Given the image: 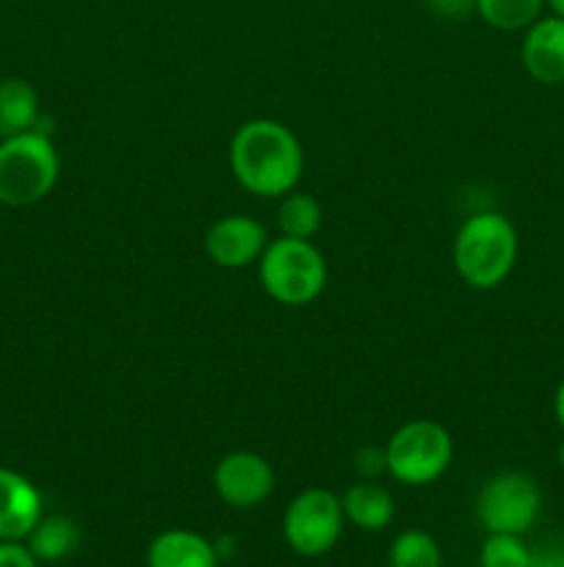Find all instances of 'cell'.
Here are the masks:
<instances>
[{"label":"cell","instance_id":"277c9868","mask_svg":"<svg viewBox=\"0 0 564 567\" xmlns=\"http://www.w3.org/2000/svg\"><path fill=\"white\" fill-rule=\"evenodd\" d=\"M260 282L274 302L304 308L326 288V260L313 241L280 236L260 255Z\"/></svg>","mask_w":564,"mask_h":567},{"label":"cell","instance_id":"7402d4cb","mask_svg":"<svg viewBox=\"0 0 564 567\" xmlns=\"http://www.w3.org/2000/svg\"><path fill=\"white\" fill-rule=\"evenodd\" d=\"M0 567H39V559L22 540H0Z\"/></svg>","mask_w":564,"mask_h":567},{"label":"cell","instance_id":"d4e9b609","mask_svg":"<svg viewBox=\"0 0 564 567\" xmlns=\"http://www.w3.org/2000/svg\"><path fill=\"white\" fill-rule=\"evenodd\" d=\"M547 6H551V11L556 17H564V0H545Z\"/></svg>","mask_w":564,"mask_h":567},{"label":"cell","instance_id":"d6986e66","mask_svg":"<svg viewBox=\"0 0 564 567\" xmlns=\"http://www.w3.org/2000/svg\"><path fill=\"white\" fill-rule=\"evenodd\" d=\"M481 567H529L531 548L523 543V535H501L490 532L481 543Z\"/></svg>","mask_w":564,"mask_h":567},{"label":"cell","instance_id":"9c48e42d","mask_svg":"<svg viewBox=\"0 0 564 567\" xmlns=\"http://www.w3.org/2000/svg\"><path fill=\"white\" fill-rule=\"evenodd\" d=\"M269 247V233L254 216L230 214L205 236V252L221 269H247Z\"/></svg>","mask_w":564,"mask_h":567},{"label":"cell","instance_id":"cb8c5ba5","mask_svg":"<svg viewBox=\"0 0 564 567\" xmlns=\"http://www.w3.org/2000/svg\"><path fill=\"white\" fill-rule=\"evenodd\" d=\"M553 413H556L558 426H562V430H564V380L558 382L556 396H553Z\"/></svg>","mask_w":564,"mask_h":567},{"label":"cell","instance_id":"7a4b0ae2","mask_svg":"<svg viewBox=\"0 0 564 567\" xmlns=\"http://www.w3.org/2000/svg\"><path fill=\"white\" fill-rule=\"evenodd\" d=\"M518 260V230L498 210L468 216L453 238V266L476 291L501 286Z\"/></svg>","mask_w":564,"mask_h":567},{"label":"cell","instance_id":"30bf717a","mask_svg":"<svg viewBox=\"0 0 564 567\" xmlns=\"http://www.w3.org/2000/svg\"><path fill=\"white\" fill-rule=\"evenodd\" d=\"M520 59L536 83H564V17L553 14L531 22L525 28Z\"/></svg>","mask_w":564,"mask_h":567},{"label":"cell","instance_id":"6da1fadb","mask_svg":"<svg viewBox=\"0 0 564 567\" xmlns=\"http://www.w3.org/2000/svg\"><path fill=\"white\" fill-rule=\"evenodd\" d=\"M230 169L249 194L274 199L299 186L304 150L296 133L276 120H249L230 142Z\"/></svg>","mask_w":564,"mask_h":567},{"label":"cell","instance_id":"8fae6325","mask_svg":"<svg viewBox=\"0 0 564 567\" xmlns=\"http://www.w3.org/2000/svg\"><path fill=\"white\" fill-rule=\"evenodd\" d=\"M42 518V496L17 471L0 468V540H25Z\"/></svg>","mask_w":564,"mask_h":567},{"label":"cell","instance_id":"ffe728a7","mask_svg":"<svg viewBox=\"0 0 564 567\" xmlns=\"http://www.w3.org/2000/svg\"><path fill=\"white\" fill-rule=\"evenodd\" d=\"M354 468H357V474L363 476V480H376V476H382L387 471V454H385V446H365L359 449L357 457H354Z\"/></svg>","mask_w":564,"mask_h":567},{"label":"cell","instance_id":"8992f818","mask_svg":"<svg viewBox=\"0 0 564 567\" xmlns=\"http://www.w3.org/2000/svg\"><path fill=\"white\" fill-rule=\"evenodd\" d=\"M542 509L540 485L529 474L503 471L490 476L476 496V518L490 532L525 535L536 524Z\"/></svg>","mask_w":564,"mask_h":567},{"label":"cell","instance_id":"5b68a950","mask_svg":"<svg viewBox=\"0 0 564 567\" xmlns=\"http://www.w3.org/2000/svg\"><path fill=\"white\" fill-rule=\"evenodd\" d=\"M387 474L409 487H424L440 480L453 457V441L437 421L418 419L393 432L385 443Z\"/></svg>","mask_w":564,"mask_h":567},{"label":"cell","instance_id":"2e32d148","mask_svg":"<svg viewBox=\"0 0 564 567\" xmlns=\"http://www.w3.org/2000/svg\"><path fill=\"white\" fill-rule=\"evenodd\" d=\"M276 225H280L282 236L310 241L324 225V208L313 194L291 192L282 197L280 210H276Z\"/></svg>","mask_w":564,"mask_h":567},{"label":"cell","instance_id":"603a6c76","mask_svg":"<svg viewBox=\"0 0 564 567\" xmlns=\"http://www.w3.org/2000/svg\"><path fill=\"white\" fill-rule=\"evenodd\" d=\"M426 6L442 20H468L476 14V0H426Z\"/></svg>","mask_w":564,"mask_h":567},{"label":"cell","instance_id":"484cf974","mask_svg":"<svg viewBox=\"0 0 564 567\" xmlns=\"http://www.w3.org/2000/svg\"><path fill=\"white\" fill-rule=\"evenodd\" d=\"M558 465H562V471H564V441H562V446H558Z\"/></svg>","mask_w":564,"mask_h":567},{"label":"cell","instance_id":"7c38bea8","mask_svg":"<svg viewBox=\"0 0 564 567\" xmlns=\"http://www.w3.org/2000/svg\"><path fill=\"white\" fill-rule=\"evenodd\" d=\"M213 543L188 529L160 532L147 548V567H216Z\"/></svg>","mask_w":564,"mask_h":567},{"label":"cell","instance_id":"e0dca14e","mask_svg":"<svg viewBox=\"0 0 564 567\" xmlns=\"http://www.w3.org/2000/svg\"><path fill=\"white\" fill-rule=\"evenodd\" d=\"M545 0H476V14L498 31H525L542 17Z\"/></svg>","mask_w":564,"mask_h":567},{"label":"cell","instance_id":"ba28073f","mask_svg":"<svg viewBox=\"0 0 564 567\" xmlns=\"http://www.w3.org/2000/svg\"><path fill=\"white\" fill-rule=\"evenodd\" d=\"M213 487L224 504L236 509H252L274 491V471L269 460L254 452H230L213 471Z\"/></svg>","mask_w":564,"mask_h":567},{"label":"cell","instance_id":"3957f363","mask_svg":"<svg viewBox=\"0 0 564 567\" xmlns=\"http://www.w3.org/2000/svg\"><path fill=\"white\" fill-rule=\"evenodd\" d=\"M61 161L48 133L28 131L0 144V203L25 208L53 192Z\"/></svg>","mask_w":564,"mask_h":567},{"label":"cell","instance_id":"44dd1931","mask_svg":"<svg viewBox=\"0 0 564 567\" xmlns=\"http://www.w3.org/2000/svg\"><path fill=\"white\" fill-rule=\"evenodd\" d=\"M529 567H564V537H551L531 548Z\"/></svg>","mask_w":564,"mask_h":567},{"label":"cell","instance_id":"5bb4252c","mask_svg":"<svg viewBox=\"0 0 564 567\" xmlns=\"http://www.w3.org/2000/svg\"><path fill=\"white\" fill-rule=\"evenodd\" d=\"M39 127V94L22 78H6L0 81V133L17 136V133L36 131Z\"/></svg>","mask_w":564,"mask_h":567},{"label":"cell","instance_id":"ac0fdd59","mask_svg":"<svg viewBox=\"0 0 564 567\" xmlns=\"http://www.w3.org/2000/svg\"><path fill=\"white\" fill-rule=\"evenodd\" d=\"M387 563L390 567H440L442 554L429 532L407 529L390 543Z\"/></svg>","mask_w":564,"mask_h":567},{"label":"cell","instance_id":"9a60e30c","mask_svg":"<svg viewBox=\"0 0 564 567\" xmlns=\"http://www.w3.org/2000/svg\"><path fill=\"white\" fill-rule=\"evenodd\" d=\"M25 540L39 563H59L81 546V529L66 515H42Z\"/></svg>","mask_w":564,"mask_h":567},{"label":"cell","instance_id":"52a82bcc","mask_svg":"<svg viewBox=\"0 0 564 567\" xmlns=\"http://www.w3.org/2000/svg\"><path fill=\"white\" fill-rule=\"evenodd\" d=\"M343 520L346 515H343L341 498L324 487H310L288 504L282 532H285L288 546L296 554L321 557L341 540Z\"/></svg>","mask_w":564,"mask_h":567},{"label":"cell","instance_id":"4fadbf2b","mask_svg":"<svg viewBox=\"0 0 564 567\" xmlns=\"http://www.w3.org/2000/svg\"><path fill=\"white\" fill-rule=\"evenodd\" d=\"M343 504V515L352 520L354 526L365 532H379L385 529L387 524L396 515V502L387 493V487L376 485V482L363 480L357 485L348 487L341 498Z\"/></svg>","mask_w":564,"mask_h":567}]
</instances>
